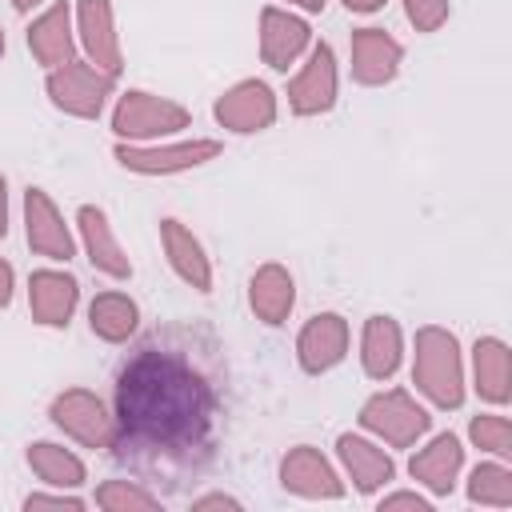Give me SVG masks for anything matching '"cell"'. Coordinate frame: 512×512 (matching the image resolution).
Listing matches in <instances>:
<instances>
[{
    "mask_svg": "<svg viewBox=\"0 0 512 512\" xmlns=\"http://www.w3.org/2000/svg\"><path fill=\"white\" fill-rule=\"evenodd\" d=\"M88 328L104 344H124L140 328V308L128 292H100L88 304Z\"/></svg>",
    "mask_w": 512,
    "mask_h": 512,
    "instance_id": "25",
    "label": "cell"
},
{
    "mask_svg": "<svg viewBox=\"0 0 512 512\" xmlns=\"http://www.w3.org/2000/svg\"><path fill=\"white\" fill-rule=\"evenodd\" d=\"M336 104V52L332 44H312L300 72L288 80V108L296 116H320Z\"/></svg>",
    "mask_w": 512,
    "mask_h": 512,
    "instance_id": "9",
    "label": "cell"
},
{
    "mask_svg": "<svg viewBox=\"0 0 512 512\" xmlns=\"http://www.w3.org/2000/svg\"><path fill=\"white\" fill-rule=\"evenodd\" d=\"M412 344H416V352H412V384H416V392H424L436 408H460L464 404L460 340L440 324H424Z\"/></svg>",
    "mask_w": 512,
    "mask_h": 512,
    "instance_id": "2",
    "label": "cell"
},
{
    "mask_svg": "<svg viewBox=\"0 0 512 512\" xmlns=\"http://www.w3.org/2000/svg\"><path fill=\"white\" fill-rule=\"evenodd\" d=\"M448 0H404V16L416 32H436L448 20Z\"/></svg>",
    "mask_w": 512,
    "mask_h": 512,
    "instance_id": "30",
    "label": "cell"
},
{
    "mask_svg": "<svg viewBox=\"0 0 512 512\" xmlns=\"http://www.w3.org/2000/svg\"><path fill=\"white\" fill-rule=\"evenodd\" d=\"M28 468L48 484V488H80L88 480V468L76 452H68L64 444H52V440H36L28 444L24 452Z\"/></svg>",
    "mask_w": 512,
    "mask_h": 512,
    "instance_id": "26",
    "label": "cell"
},
{
    "mask_svg": "<svg viewBox=\"0 0 512 512\" xmlns=\"http://www.w3.org/2000/svg\"><path fill=\"white\" fill-rule=\"evenodd\" d=\"M36 4H44V0H12V8H16V12H32Z\"/></svg>",
    "mask_w": 512,
    "mask_h": 512,
    "instance_id": "38",
    "label": "cell"
},
{
    "mask_svg": "<svg viewBox=\"0 0 512 512\" xmlns=\"http://www.w3.org/2000/svg\"><path fill=\"white\" fill-rule=\"evenodd\" d=\"M188 120H192V112L184 104L156 96V92H144V88H128L112 108V132L128 144L168 140L180 128H188Z\"/></svg>",
    "mask_w": 512,
    "mask_h": 512,
    "instance_id": "3",
    "label": "cell"
},
{
    "mask_svg": "<svg viewBox=\"0 0 512 512\" xmlns=\"http://www.w3.org/2000/svg\"><path fill=\"white\" fill-rule=\"evenodd\" d=\"M348 336L352 332H348V320L340 312L312 316L300 328V336H296V360H300V368L308 376H320V372L336 368L344 360V352H348Z\"/></svg>",
    "mask_w": 512,
    "mask_h": 512,
    "instance_id": "14",
    "label": "cell"
},
{
    "mask_svg": "<svg viewBox=\"0 0 512 512\" xmlns=\"http://www.w3.org/2000/svg\"><path fill=\"white\" fill-rule=\"evenodd\" d=\"M76 304H80L76 276L60 272V268L32 272V280H28V312H32L36 324H44V328H68Z\"/></svg>",
    "mask_w": 512,
    "mask_h": 512,
    "instance_id": "16",
    "label": "cell"
},
{
    "mask_svg": "<svg viewBox=\"0 0 512 512\" xmlns=\"http://www.w3.org/2000/svg\"><path fill=\"white\" fill-rule=\"evenodd\" d=\"M248 304L256 312V320L264 324H284L296 308V280L284 264H260L248 280Z\"/></svg>",
    "mask_w": 512,
    "mask_h": 512,
    "instance_id": "22",
    "label": "cell"
},
{
    "mask_svg": "<svg viewBox=\"0 0 512 512\" xmlns=\"http://www.w3.org/2000/svg\"><path fill=\"white\" fill-rule=\"evenodd\" d=\"M12 292H16V272L8 260H0V308L12 304Z\"/></svg>",
    "mask_w": 512,
    "mask_h": 512,
    "instance_id": "34",
    "label": "cell"
},
{
    "mask_svg": "<svg viewBox=\"0 0 512 512\" xmlns=\"http://www.w3.org/2000/svg\"><path fill=\"white\" fill-rule=\"evenodd\" d=\"M468 500L484 508H512V468H504L500 460L476 464L468 476Z\"/></svg>",
    "mask_w": 512,
    "mask_h": 512,
    "instance_id": "27",
    "label": "cell"
},
{
    "mask_svg": "<svg viewBox=\"0 0 512 512\" xmlns=\"http://www.w3.org/2000/svg\"><path fill=\"white\" fill-rule=\"evenodd\" d=\"M76 228H80V240H84V256L96 272L112 276V280H128L132 276V260L128 252L120 248L112 224H108V212L96 208V204H84L76 212Z\"/></svg>",
    "mask_w": 512,
    "mask_h": 512,
    "instance_id": "17",
    "label": "cell"
},
{
    "mask_svg": "<svg viewBox=\"0 0 512 512\" xmlns=\"http://www.w3.org/2000/svg\"><path fill=\"white\" fill-rule=\"evenodd\" d=\"M112 84H116V76H108V72H100L96 64L72 56L68 64L48 68L44 92H48V100H52L60 112H68V116H76V120H96V116L104 112L108 96H112Z\"/></svg>",
    "mask_w": 512,
    "mask_h": 512,
    "instance_id": "4",
    "label": "cell"
},
{
    "mask_svg": "<svg viewBox=\"0 0 512 512\" xmlns=\"http://www.w3.org/2000/svg\"><path fill=\"white\" fill-rule=\"evenodd\" d=\"M96 508H104V512H156L160 496H152L148 488H140L132 480H104L96 488Z\"/></svg>",
    "mask_w": 512,
    "mask_h": 512,
    "instance_id": "28",
    "label": "cell"
},
{
    "mask_svg": "<svg viewBox=\"0 0 512 512\" xmlns=\"http://www.w3.org/2000/svg\"><path fill=\"white\" fill-rule=\"evenodd\" d=\"M392 508H416V512H428L432 500H424L420 492H388V496L380 500V512H392Z\"/></svg>",
    "mask_w": 512,
    "mask_h": 512,
    "instance_id": "32",
    "label": "cell"
},
{
    "mask_svg": "<svg viewBox=\"0 0 512 512\" xmlns=\"http://www.w3.org/2000/svg\"><path fill=\"white\" fill-rule=\"evenodd\" d=\"M288 4H296V8H304V12H320V8H324V0H288Z\"/></svg>",
    "mask_w": 512,
    "mask_h": 512,
    "instance_id": "37",
    "label": "cell"
},
{
    "mask_svg": "<svg viewBox=\"0 0 512 512\" xmlns=\"http://www.w3.org/2000/svg\"><path fill=\"white\" fill-rule=\"evenodd\" d=\"M48 416H52V424H56L64 436H72V440L84 444V448H100V452L116 448V416H112L108 404H104L96 392H88V388H64V392L52 400Z\"/></svg>",
    "mask_w": 512,
    "mask_h": 512,
    "instance_id": "6",
    "label": "cell"
},
{
    "mask_svg": "<svg viewBox=\"0 0 512 512\" xmlns=\"http://www.w3.org/2000/svg\"><path fill=\"white\" fill-rule=\"evenodd\" d=\"M336 456H340V464H344L352 488L364 492V496L380 492V488L396 476L392 456H388L380 444H372V440H364V436H356V432H340V436H336Z\"/></svg>",
    "mask_w": 512,
    "mask_h": 512,
    "instance_id": "19",
    "label": "cell"
},
{
    "mask_svg": "<svg viewBox=\"0 0 512 512\" xmlns=\"http://www.w3.org/2000/svg\"><path fill=\"white\" fill-rule=\"evenodd\" d=\"M464 468V448L452 432H440L432 436L412 460H408V472L416 484H424L432 496H448L456 488V476Z\"/></svg>",
    "mask_w": 512,
    "mask_h": 512,
    "instance_id": "20",
    "label": "cell"
},
{
    "mask_svg": "<svg viewBox=\"0 0 512 512\" xmlns=\"http://www.w3.org/2000/svg\"><path fill=\"white\" fill-rule=\"evenodd\" d=\"M472 388L488 404H508L512 396V364L508 344L500 336H480L472 348Z\"/></svg>",
    "mask_w": 512,
    "mask_h": 512,
    "instance_id": "24",
    "label": "cell"
},
{
    "mask_svg": "<svg viewBox=\"0 0 512 512\" xmlns=\"http://www.w3.org/2000/svg\"><path fill=\"white\" fill-rule=\"evenodd\" d=\"M404 60V48L384 28H356L352 32V80L364 88H380L396 80Z\"/></svg>",
    "mask_w": 512,
    "mask_h": 512,
    "instance_id": "15",
    "label": "cell"
},
{
    "mask_svg": "<svg viewBox=\"0 0 512 512\" xmlns=\"http://www.w3.org/2000/svg\"><path fill=\"white\" fill-rule=\"evenodd\" d=\"M0 56H4V28H0Z\"/></svg>",
    "mask_w": 512,
    "mask_h": 512,
    "instance_id": "39",
    "label": "cell"
},
{
    "mask_svg": "<svg viewBox=\"0 0 512 512\" xmlns=\"http://www.w3.org/2000/svg\"><path fill=\"white\" fill-rule=\"evenodd\" d=\"M360 424H364L372 436H380L384 444H392V448H412V444L432 428V416H428L424 404H416L412 392H404V388H384V392H376V396L364 400Z\"/></svg>",
    "mask_w": 512,
    "mask_h": 512,
    "instance_id": "5",
    "label": "cell"
},
{
    "mask_svg": "<svg viewBox=\"0 0 512 512\" xmlns=\"http://www.w3.org/2000/svg\"><path fill=\"white\" fill-rule=\"evenodd\" d=\"M8 236V180L0 172V240Z\"/></svg>",
    "mask_w": 512,
    "mask_h": 512,
    "instance_id": "35",
    "label": "cell"
},
{
    "mask_svg": "<svg viewBox=\"0 0 512 512\" xmlns=\"http://www.w3.org/2000/svg\"><path fill=\"white\" fill-rule=\"evenodd\" d=\"M24 240L36 256L44 260H60L68 264L76 256V240L60 216V208L52 204V196L44 188H28L24 192Z\"/></svg>",
    "mask_w": 512,
    "mask_h": 512,
    "instance_id": "10",
    "label": "cell"
},
{
    "mask_svg": "<svg viewBox=\"0 0 512 512\" xmlns=\"http://www.w3.org/2000/svg\"><path fill=\"white\" fill-rule=\"evenodd\" d=\"M404 356V332L392 316H368L360 332V368L372 380H388L400 368Z\"/></svg>",
    "mask_w": 512,
    "mask_h": 512,
    "instance_id": "23",
    "label": "cell"
},
{
    "mask_svg": "<svg viewBox=\"0 0 512 512\" xmlns=\"http://www.w3.org/2000/svg\"><path fill=\"white\" fill-rule=\"evenodd\" d=\"M344 8H348V12H380L384 0H344Z\"/></svg>",
    "mask_w": 512,
    "mask_h": 512,
    "instance_id": "36",
    "label": "cell"
},
{
    "mask_svg": "<svg viewBox=\"0 0 512 512\" xmlns=\"http://www.w3.org/2000/svg\"><path fill=\"white\" fill-rule=\"evenodd\" d=\"M212 388L180 356L144 348L116 380V448L188 460L212 428Z\"/></svg>",
    "mask_w": 512,
    "mask_h": 512,
    "instance_id": "1",
    "label": "cell"
},
{
    "mask_svg": "<svg viewBox=\"0 0 512 512\" xmlns=\"http://www.w3.org/2000/svg\"><path fill=\"white\" fill-rule=\"evenodd\" d=\"M212 116H216L220 128L240 132V136L264 132L276 120V92L264 80H240V84H232L216 96Z\"/></svg>",
    "mask_w": 512,
    "mask_h": 512,
    "instance_id": "8",
    "label": "cell"
},
{
    "mask_svg": "<svg viewBox=\"0 0 512 512\" xmlns=\"http://www.w3.org/2000/svg\"><path fill=\"white\" fill-rule=\"evenodd\" d=\"M76 40H80L88 64H96L108 76H120L124 52H120V36H116L112 0H76Z\"/></svg>",
    "mask_w": 512,
    "mask_h": 512,
    "instance_id": "11",
    "label": "cell"
},
{
    "mask_svg": "<svg viewBox=\"0 0 512 512\" xmlns=\"http://www.w3.org/2000/svg\"><path fill=\"white\" fill-rule=\"evenodd\" d=\"M216 156H220V140H172V144H160V140L156 144H128V140H120L116 144L120 168L140 172V176L188 172V168H200Z\"/></svg>",
    "mask_w": 512,
    "mask_h": 512,
    "instance_id": "7",
    "label": "cell"
},
{
    "mask_svg": "<svg viewBox=\"0 0 512 512\" xmlns=\"http://www.w3.org/2000/svg\"><path fill=\"white\" fill-rule=\"evenodd\" d=\"M160 248H164V256H168L172 272H176L188 288L212 292V260H208L204 244L192 236L188 224H180L176 216H164V220H160Z\"/></svg>",
    "mask_w": 512,
    "mask_h": 512,
    "instance_id": "18",
    "label": "cell"
},
{
    "mask_svg": "<svg viewBox=\"0 0 512 512\" xmlns=\"http://www.w3.org/2000/svg\"><path fill=\"white\" fill-rule=\"evenodd\" d=\"M308 48H312V28H308L304 16H296L288 8H276V4H268L260 12V56H264L268 68L288 72Z\"/></svg>",
    "mask_w": 512,
    "mask_h": 512,
    "instance_id": "13",
    "label": "cell"
},
{
    "mask_svg": "<svg viewBox=\"0 0 512 512\" xmlns=\"http://www.w3.org/2000/svg\"><path fill=\"white\" fill-rule=\"evenodd\" d=\"M280 484L288 492L304 496V500H340L344 496L340 472L312 444H296V448L284 452V460H280Z\"/></svg>",
    "mask_w": 512,
    "mask_h": 512,
    "instance_id": "12",
    "label": "cell"
},
{
    "mask_svg": "<svg viewBox=\"0 0 512 512\" xmlns=\"http://www.w3.org/2000/svg\"><path fill=\"white\" fill-rule=\"evenodd\" d=\"M24 508H28V512H40V508H64V512H84V508H88V500L72 496V488H60V492H32V496H24Z\"/></svg>",
    "mask_w": 512,
    "mask_h": 512,
    "instance_id": "31",
    "label": "cell"
},
{
    "mask_svg": "<svg viewBox=\"0 0 512 512\" xmlns=\"http://www.w3.org/2000/svg\"><path fill=\"white\" fill-rule=\"evenodd\" d=\"M468 436H472V444H476L480 452H492V456H500V460L512 456V424H508V416H500V412H480V416H472Z\"/></svg>",
    "mask_w": 512,
    "mask_h": 512,
    "instance_id": "29",
    "label": "cell"
},
{
    "mask_svg": "<svg viewBox=\"0 0 512 512\" xmlns=\"http://www.w3.org/2000/svg\"><path fill=\"white\" fill-rule=\"evenodd\" d=\"M192 508H232V512H240V500L236 496H224V492H208V496H196L192 500Z\"/></svg>",
    "mask_w": 512,
    "mask_h": 512,
    "instance_id": "33",
    "label": "cell"
},
{
    "mask_svg": "<svg viewBox=\"0 0 512 512\" xmlns=\"http://www.w3.org/2000/svg\"><path fill=\"white\" fill-rule=\"evenodd\" d=\"M28 52L36 56V64L44 68H60L76 56V32H72V8L60 0L52 8H44L32 24H28Z\"/></svg>",
    "mask_w": 512,
    "mask_h": 512,
    "instance_id": "21",
    "label": "cell"
}]
</instances>
